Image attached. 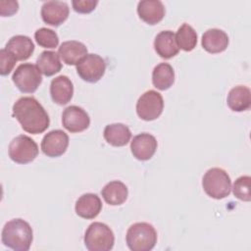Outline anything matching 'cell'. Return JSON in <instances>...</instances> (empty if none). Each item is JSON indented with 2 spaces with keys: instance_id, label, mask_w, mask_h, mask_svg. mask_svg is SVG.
Instances as JSON below:
<instances>
[{
  "instance_id": "obj_7",
  "label": "cell",
  "mask_w": 251,
  "mask_h": 251,
  "mask_svg": "<svg viewBox=\"0 0 251 251\" xmlns=\"http://www.w3.org/2000/svg\"><path fill=\"white\" fill-rule=\"evenodd\" d=\"M8 153L11 160L15 163L27 164L37 157L38 146L31 137L20 134L11 141Z\"/></svg>"
},
{
  "instance_id": "obj_12",
  "label": "cell",
  "mask_w": 251,
  "mask_h": 251,
  "mask_svg": "<svg viewBox=\"0 0 251 251\" xmlns=\"http://www.w3.org/2000/svg\"><path fill=\"white\" fill-rule=\"evenodd\" d=\"M69 6L63 1H47L41 6L43 22L52 26H59L69 17Z\"/></svg>"
},
{
  "instance_id": "obj_24",
  "label": "cell",
  "mask_w": 251,
  "mask_h": 251,
  "mask_svg": "<svg viewBox=\"0 0 251 251\" xmlns=\"http://www.w3.org/2000/svg\"><path fill=\"white\" fill-rule=\"evenodd\" d=\"M175 82V71L169 63H160L152 72V83L159 90L169 89Z\"/></svg>"
},
{
  "instance_id": "obj_3",
  "label": "cell",
  "mask_w": 251,
  "mask_h": 251,
  "mask_svg": "<svg viewBox=\"0 0 251 251\" xmlns=\"http://www.w3.org/2000/svg\"><path fill=\"white\" fill-rule=\"evenodd\" d=\"M126 240L131 251H150L157 243V231L148 223H135L128 227Z\"/></svg>"
},
{
  "instance_id": "obj_8",
  "label": "cell",
  "mask_w": 251,
  "mask_h": 251,
  "mask_svg": "<svg viewBox=\"0 0 251 251\" xmlns=\"http://www.w3.org/2000/svg\"><path fill=\"white\" fill-rule=\"evenodd\" d=\"M164 109L162 95L155 90L144 92L136 102L137 116L143 121H153L160 117Z\"/></svg>"
},
{
  "instance_id": "obj_17",
  "label": "cell",
  "mask_w": 251,
  "mask_h": 251,
  "mask_svg": "<svg viewBox=\"0 0 251 251\" xmlns=\"http://www.w3.org/2000/svg\"><path fill=\"white\" fill-rule=\"evenodd\" d=\"M227 34L219 28H210L202 35L201 44L204 50L211 54H217L225 51L228 45Z\"/></svg>"
},
{
  "instance_id": "obj_30",
  "label": "cell",
  "mask_w": 251,
  "mask_h": 251,
  "mask_svg": "<svg viewBox=\"0 0 251 251\" xmlns=\"http://www.w3.org/2000/svg\"><path fill=\"white\" fill-rule=\"evenodd\" d=\"M97 4L98 1L96 0H74L72 2L74 10L79 14H88L92 12Z\"/></svg>"
},
{
  "instance_id": "obj_1",
  "label": "cell",
  "mask_w": 251,
  "mask_h": 251,
  "mask_svg": "<svg viewBox=\"0 0 251 251\" xmlns=\"http://www.w3.org/2000/svg\"><path fill=\"white\" fill-rule=\"evenodd\" d=\"M13 117L21 124L22 128L31 134L45 131L50 120L42 105L32 96L19 98L13 105Z\"/></svg>"
},
{
  "instance_id": "obj_27",
  "label": "cell",
  "mask_w": 251,
  "mask_h": 251,
  "mask_svg": "<svg viewBox=\"0 0 251 251\" xmlns=\"http://www.w3.org/2000/svg\"><path fill=\"white\" fill-rule=\"evenodd\" d=\"M34 38L37 44L43 48H56L59 44V37L57 33L47 27L38 28L34 32Z\"/></svg>"
},
{
  "instance_id": "obj_29",
  "label": "cell",
  "mask_w": 251,
  "mask_h": 251,
  "mask_svg": "<svg viewBox=\"0 0 251 251\" xmlns=\"http://www.w3.org/2000/svg\"><path fill=\"white\" fill-rule=\"evenodd\" d=\"M0 61H1L0 74H1V75H7L12 72V70L17 62V59L6 48H3L0 51Z\"/></svg>"
},
{
  "instance_id": "obj_16",
  "label": "cell",
  "mask_w": 251,
  "mask_h": 251,
  "mask_svg": "<svg viewBox=\"0 0 251 251\" xmlns=\"http://www.w3.org/2000/svg\"><path fill=\"white\" fill-rule=\"evenodd\" d=\"M164 4L159 0H142L138 2L137 14L139 18L148 25L160 23L165 16Z\"/></svg>"
},
{
  "instance_id": "obj_31",
  "label": "cell",
  "mask_w": 251,
  "mask_h": 251,
  "mask_svg": "<svg viewBox=\"0 0 251 251\" xmlns=\"http://www.w3.org/2000/svg\"><path fill=\"white\" fill-rule=\"evenodd\" d=\"M19 9L17 1H0V14L2 17L14 15Z\"/></svg>"
},
{
  "instance_id": "obj_13",
  "label": "cell",
  "mask_w": 251,
  "mask_h": 251,
  "mask_svg": "<svg viewBox=\"0 0 251 251\" xmlns=\"http://www.w3.org/2000/svg\"><path fill=\"white\" fill-rule=\"evenodd\" d=\"M158 143L156 138L147 132H142L133 137L130 142V150L137 160L146 161L153 157Z\"/></svg>"
},
{
  "instance_id": "obj_15",
  "label": "cell",
  "mask_w": 251,
  "mask_h": 251,
  "mask_svg": "<svg viewBox=\"0 0 251 251\" xmlns=\"http://www.w3.org/2000/svg\"><path fill=\"white\" fill-rule=\"evenodd\" d=\"M74 94V85L67 75H59L50 83V95L54 103L66 105L71 101Z\"/></svg>"
},
{
  "instance_id": "obj_9",
  "label": "cell",
  "mask_w": 251,
  "mask_h": 251,
  "mask_svg": "<svg viewBox=\"0 0 251 251\" xmlns=\"http://www.w3.org/2000/svg\"><path fill=\"white\" fill-rule=\"evenodd\" d=\"M106 62L97 54H87L77 65L76 72L84 81L97 82L105 74Z\"/></svg>"
},
{
  "instance_id": "obj_5",
  "label": "cell",
  "mask_w": 251,
  "mask_h": 251,
  "mask_svg": "<svg viewBox=\"0 0 251 251\" xmlns=\"http://www.w3.org/2000/svg\"><path fill=\"white\" fill-rule=\"evenodd\" d=\"M115 243L113 230L100 222L90 224L84 233V245L89 251H109Z\"/></svg>"
},
{
  "instance_id": "obj_28",
  "label": "cell",
  "mask_w": 251,
  "mask_h": 251,
  "mask_svg": "<svg viewBox=\"0 0 251 251\" xmlns=\"http://www.w3.org/2000/svg\"><path fill=\"white\" fill-rule=\"evenodd\" d=\"M250 183L251 177L249 176H241L238 178H236L232 187L233 195L239 200L249 202L251 200Z\"/></svg>"
},
{
  "instance_id": "obj_10",
  "label": "cell",
  "mask_w": 251,
  "mask_h": 251,
  "mask_svg": "<svg viewBox=\"0 0 251 251\" xmlns=\"http://www.w3.org/2000/svg\"><path fill=\"white\" fill-rule=\"evenodd\" d=\"M69 146V136L61 129L47 132L41 141L42 152L51 158L62 156Z\"/></svg>"
},
{
  "instance_id": "obj_11",
  "label": "cell",
  "mask_w": 251,
  "mask_h": 251,
  "mask_svg": "<svg viewBox=\"0 0 251 251\" xmlns=\"http://www.w3.org/2000/svg\"><path fill=\"white\" fill-rule=\"evenodd\" d=\"M62 124L70 132H80L89 126L90 118L81 107L72 105L64 110L62 114Z\"/></svg>"
},
{
  "instance_id": "obj_18",
  "label": "cell",
  "mask_w": 251,
  "mask_h": 251,
  "mask_svg": "<svg viewBox=\"0 0 251 251\" xmlns=\"http://www.w3.org/2000/svg\"><path fill=\"white\" fill-rule=\"evenodd\" d=\"M154 49L163 59H171L177 55L179 48L176 44V34L172 30L159 32L154 40Z\"/></svg>"
},
{
  "instance_id": "obj_25",
  "label": "cell",
  "mask_w": 251,
  "mask_h": 251,
  "mask_svg": "<svg viewBox=\"0 0 251 251\" xmlns=\"http://www.w3.org/2000/svg\"><path fill=\"white\" fill-rule=\"evenodd\" d=\"M36 66L40 73L46 76H51L59 73L62 69L60 56L55 51H43L36 59Z\"/></svg>"
},
{
  "instance_id": "obj_4",
  "label": "cell",
  "mask_w": 251,
  "mask_h": 251,
  "mask_svg": "<svg viewBox=\"0 0 251 251\" xmlns=\"http://www.w3.org/2000/svg\"><path fill=\"white\" fill-rule=\"evenodd\" d=\"M202 186L205 193L214 199H223L231 191V180L227 173L221 168L209 169L203 178Z\"/></svg>"
},
{
  "instance_id": "obj_21",
  "label": "cell",
  "mask_w": 251,
  "mask_h": 251,
  "mask_svg": "<svg viewBox=\"0 0 251 251\" xmlns=\"http://www.w3.org/2000/svg\"><path fill=\"white\" fill-rule=\"evenodd\" d=\"M103 136L107 143L110 145L115 147H122L129 142L131 138V132L127 126L121 123H116L105 126Z\"/></svg>"
},
{
  "instance_id": "obj_23",
  "label": "cell",
  "mask_w": 251,
  "mask_h": 251,
  "mask_svg": "<svg viewBox=\"0 0 251 251\" xmlns=\"http://www.w3.org/2000/svg\"><path fill=\"white\" fill-rule=\"evenodd\" d=\"M101 194L105 202L112 206L122 205L128 195L126 185L120 180H112L104 185Z\"/></svg>"
},
{
  "instance_id": "obj_26",
  "label": "cell",
  "mask_w": 251,
  "mask_h": 251,
  "mask_svg": "<svg viewBox=\"0 0 251 251\" xmlns=\"http://www.w3.org/2000/svg\"><path fill=\"white\" fill-rule=\"evenodd\" d=\"M176 40L178 48L189 52L196 47L197 33L190 25L184 23L178 27L176 34Z\"/></svg>"
},
{
  "instance_id": "obj_2",
  "label": "cell",
  "mask_w": 251,
  "mask_h": 251,
  "mask_svg": "<svg viewBox=\"0 0 251 251\" xmlns=\"http://www.w3.org/2000/svg\"><path fill=\"white\" fill-rule=\"evenodd\" d=\"M32 239V228L23 219H13L7 222L2 229V243L15 251H27Z\"/></svg>"
},
{
  "instance_id": "obj_22",
  "label": "cell",
  "mask_w": 251,
  "mask_h": 251,
  "mask_svg": "<svg viewBox=\"0 0 251 251\" xmlns=\"http://www.w3.org/2000/svg\"><path fill=\"white\" fill-rule=\"evenodd\" d=\"M227 106L234 112H243L251 106V92L245 85H237L231 88L227 94Z\"/></svg>"
},
{
  "instance_id": "obj_14",
  "label": "cell",
  "mask_w": 251,
  "mask_h": 251,
  "mask_svg": "<svg viewBox=\"0 0 251 251\" xmlns=\"http://www.w3.org/2000/svg\"><path fill=\"white\" fill-rule=\"evenodd\" d=\"M75 213L78 217L86 220L96 218L102 210V202L97 194H82L75 202Z\"/></svg>"
},
{
  "instance_id": "obj_19",
  "label": "cell",
  "mask_w": 251,
  "mask_h": 251,
  "mask_svg": "<svg viewBox=\"0 0 251 251\" xmlns=\"http://www.w3.org/2000/svg\"><path fill=\"white\" fill-rule=\"evenodd\" d=\"M58 54L65 64L77 65L87 55V48L82 42L70 40L60 45Z\"/></svg>"
},
{
  "instance_id": "obj_20",
  "label": "cell",
  "mask_w": 251,
  "mask_h": 251,
  "mask_svg": "<svg viewBox=\"0 0 251 251\" xmlns=\"http://www.w3.org/2000/svg\"><path fill=\"white\" fill-rule=\"evenodd\" d=\"M5 48L15 56L17 61H25L33 53L34 44L28 36L19 34L12 36Z\"/></svg>"
},
{
  "instance_id": "obj_6",
  "label": "cell",
  "mask_w": 251,
  "mask_h": 251,
  "mask_svg": "<svg viewBox=\"0 0 251 251\" xmlns=\"http://www.w3.org/2000/svg\"><path fill=\"white\" fill-rule=\"evenodd\" d=\"M17 88L24 93H33L42 82V76L37 66L30 63L21 64L12 75Z\"/></svg>"
}]
</instances>
